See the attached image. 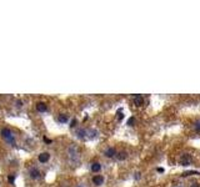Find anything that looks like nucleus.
<instances>
[{
    "label": "nucleus",
    "mask_w": 200,
    "mask_h": 187,
    "mask_svg": "<svg viewBox=\"0 0 200 187\" xmlns=\"http://www.w3.org/2000/svg\"><path fill=\"white\" fill-rule=\"evenodd\" d=\"M0 135H1V137L6 141V144L13 145V146L15 145V136H14V134L9 130V128H6V127L1 128V131H0Z\"/></svg>",
    "instance_id": "obj_1"
},
{
    "label": "nucleus",
    "mask_w": 200,
    "mask_h": 187,
    "mask_svg": "<svg viewBox=\"0 0 200 187\" xmlns=\"http://www.w3.org/2000/svg\"><path fill=\"white\" fill-rule=\"evenodd\" d=\"M116 154H118V151H116L115 147H113V146H110L104 151V156L108 158H113V157H116Z\"/></svg>",
    "instance_id": "obj_2"
},
{
    "label": "nucleus",
    "mask_w": 200,
    "mask_h": 187,
    "mask_svg": "<svg viewBox=\"0 0 200 187\" xmlns=\"http://www.w3.org/2000/svg\"><path fill=\"white\" fill-rule=\"evenodd\" d=\"M29 176H30V178H33V180H38V178L41 177V172H40L39 168L32 167L29 170Z\"/></svg>",
    "instance_id": "obj_3"
},
{
    "label": "nucleus",
    "mask_w": 200,
    "mask_h": 187,
    "mask_svg": "<svg viewBox=\"0 0 200 187\" xmlns=\"http://www.w3.org/2000/svg\"><path fill=\"white\" fill-rule=\"evenodd\" d=\"M179 162H180V165L183 166H189L191 164V157H190V155H188V154H185V155H183L180 160H179Z\"/></svg>",
    "instance_id": "obj_4"
},
{
    "label": "nucleus",
    "mask_w": 200,
    "mask_h": 187,
    "mask_svg": "<svg viewBox=\"0 0 200 187\" xmlns=\"http://www.w3.org/2000/svg\"><path fill=\"white\" fill-rule=\"evenodd\" d=\"M133 101H134V105H135L136 107H141L144 105V97L141 96V95H135V96L133 97Z\"/></svg>",
    "instance_id": "obj_5"
},
{
    "label": "nucleus",
    "mask_w": 200,
    "mask_h": 187,
    "mask_svg": "<svg viewBox=\"0 0 200 187\" xmlns=\"http://www.w3.org/2000/svg\"><path fill=\"white\" fill-rule=\"evenodd\" d=\"M93 183H94L95 186H101L103 183H104V181H105V178H104V176L103 175H95L94 177H93Z\"/></svg>",
    "instance_id": "obj_6"
},
{
    "label": "nucleus",
    "mask_w": 200,
    "mask_h": 187,
    "mask_svg": "<svg viewBox=\"0 0 200 187\" xmlns=\"http://www.w3.org/2000/svg\"><path fill=\"white\" fill-rule=\"evenodd\" d=\"M38 160H39L40 164H46L50 160V154L49 152H41V154L38 156Z\"/></svg>",
    "instance_id": "obj_7"
},
{
    "label": "nucleus",
    "mask_w": 200,
    "mask_h": 187,
    "mask_svg": "<svg viewBox=\"0 0 200 187\" xmlns=\"http://www.w3.org/2000/svg\"><path fill=\"white\" fill-rule=\"evenodd\" d=\"M90 170H91V172H94V173L100 172V170H101V164H100V162H93L90 165Z\"/></svg>",
    "instance_id": "obj_8"
},
{
    "label": "nucleus",
    "mask_w": 200,
    "mask_h": 187,
    "mask_svg": "<svg viewBox=\"0 0 200 187\" xmlns=\"http://www.w3.org/2000/svg\"><path fill=\"white\" fill-rule=\"evenodd\" d=\"M36 110L39 111V112H46L48 111V105L45 102H38L36 104Z\"/></svg>",
    "instance_id": "obj_9"
},
{
    "label": "nucleus",
    "mask_w": 200,
    "mask_h": 187,
    "mask_svg": "<svg viewBox=\"0 0 200 187\" xmlns=\"http://www.w3.org/2000/svg\"><path fill=\"white\" fill-rule=\"evenodd\" d=\"M116 160H119V161H124V160L128 158V152L126 151H120L116 154Z\"/></svg>",
    "instance_id": "obj_10"
},
{
    "label": "nucleus",
    "mask_w": 200,
    "mask_h": 187,
    "mask_svg": "<svg viewBox=\"0 0 200 187\" xmlns=\"http://www.w3.org/2000/svg\"><path fill=\"white\" fill-rule=\"evenodd\" d=\"M68 120H69L68 115H64V114L59 115V117H58V122H60V124H66Z\"/></svg>",
    "instance_id": "obj_11"
},
{
    "label": "nucleus",
    "mask_w": 200,
    "mask_h": 187,
    "mask_svg": "<svg viewBox=\"0 0 200 187\" xmlns=\"http://www.w3.org/2000/svg\"><path fill=\"white\" fill-rule=\"evenodd\" d=\"M191 175H198V176H200V171H187V172L181 173V177H188V176H191Z\"/></svg>",
    "instance_id": "obj_12"
},
{
    "label": "nucleus",
    "mask_w": 200,
    "mask_h": 187,
    "mask_svg": "<svg viewBox=\"0 0 200 187\" xmlns=\"http://www.w3.org/2000/svg\"><path fill=\"white\" fill-rule=\"evenodd\" d=\"M116 115H118V121H121L124 118V112H123V108H119L116 111Z\"/></svg>",
    "instance_id": "obj_13"
},
{
    "label": "nucleus",
    "mask_w": 200,
    "mask_h": 187,
    "mask_svg": "<svg viewBox=\"0 0 200 187\" xmlns=\"http://www.w3.org/2000/svg\"><path fill=\"white\" fill-rule=\"evenodd\" d=\"M135 122H136V120H135V117H130L129 120H128V126H134L135 125Z\"/></svg>",
    "instance_id": "obj_14"
},
{
    "label": "nucleus",
    "mask_w": 200,
    "mask_h": 187,
    "mask_svg": "<svg viewBox=\"0 0 200 187\" xmlns=\"http://www.w3.org/2000/svg\"><path fill=\"white\" fill-rule=\"evenodd\" d=\"M194 128L196 132H200V120H196L194 124Z\"/></svg>",
    "instance_id": "obj_15"
},
{
    "label": "nucleus",
    "mask_w": 200,
    "mask_h": 187,
    "mask_svg": "<svg viewBox=\"0 0 200 187\" xmlns=\"http://www.w3.org/2000/svg\"><path fill=\"white\" fill-rule=\"evenodd\" d=\"M85 134H87V130H79V131H78V136H79L80 138L84 137Z\"/></svg>",
    "instance_id": "obj_16"
},
{
    "label": "nucleus",
    "mask_w": 200,
    "mask_h": 187,
    "mask_svg": "<svg viewBox=\"0 0 200 187\" xmlns=\"http://www.w3.org/2000/svg\"><path fill=\"white\" fill-rule=\"evenodd\" d=\"M8 181H9V183H11V185H13L14 181H15V176H14V175H10L9 177H8Z\"/></svg>",
    "instance_id": "obj_17"
},
{
    "label": "nucleus",
    "mask_w": 200,
    "mask_h": 187,
    "mask_svg": "<svg viewBox=\"0 0 200 187\" xmlns=\"http://www.w3.org/2000/svg\"><path fill=\"white\" fill-rule=\"evenodd\" d=\"M77 124H78V120H77V118H74V120L70 122V125H69V126H70L71 128H73V127H75V126H77Z\"/></svg>",
    "instance_id": "obj_18"
},
{
    "label": "nucleus",
    "mask_w": 200,
    "mask_h": 187,
    "mask_svg": "<svg viewBox=\"0 0 200 187\" xmlns=\"http://www.w3.org/2000/svg\"><path fill=\"white\" fill-rule=\"evenodd\" d=\"M16 106H18V107H21V106H23V101H21V100H18V101H16Z\"/></svg>",
    "instance_id": "obj_19"
},
{
    "label": "nucleus",
    "mask_w": 200,
    "mask_h": 187,
    "mask_svg": "<svg viewBox=\"0 0 200 187\" xmlns=\"http://www.w3.org/2000/svg\"><path fill=\"white\" fill-rule=\"evenodd\" d=\"M156 171L159 172V173H164V171H165V170H164L163 167H158V168H156Z\"/></svg>",
    "instance_id": "obj_20"
},
{
    "label": "nucleus",
    "mask_w": 200,
    "mask_h": 187,
    "mask_svg": "<svg viewBox=\"0 0 200 187\" xmlns=\"http://www.w3.org/2000/svg\"><path fill=\"white\" fill-rule=\"evenodd\" d=\"M44 141H45L46 144H51V140H50V138H48V137H44Z\"/></svg>",
    "instance_id": "obj_21"
},
{
    "label": "nucleus",
    "mask_w": 200,
    "mask_h": 187,
    "mask_svg": "<svg viewBox=\"0 0 200 187\" xmlns=\"http://www.w3.org/2000/svg\"><path fill=\"white\" fill-rule=\"evenodd\" d=\"M134 177H135V180H139V178H140V172H136Z\"/></svg>",
    "instance_id": "obj_22"
},
{
    "label": "nucleus",
    "mask_w": 200,
    "mask_h": 187,
    "mask_svg": "<svg viewBox=\"0 0 200 187\" xmlns=\"http://www.w3.org/2000/svg\"><path fill=\"white\" fill-rule=\"evenodd\" d=\"M190 187H200V185H199V183H194V185H191Z\"/></svg>",
    "instance_id": "obj_23"
},
{
    "label": "nucleus",
    "mask_w": 200,
    "mask_h": 187,
    "mask_svg": "<svg viewBox=\"0 0 200 187\" xmlns=\"http://www.w3.org/2000/svg\"><path fill=\"white\" fill-rule=\"evenodd\" d=\"M77 187H84V186H83V185H78Z\"/></svg>",
    "instance_id": "obj_24"
}]
</instances>
